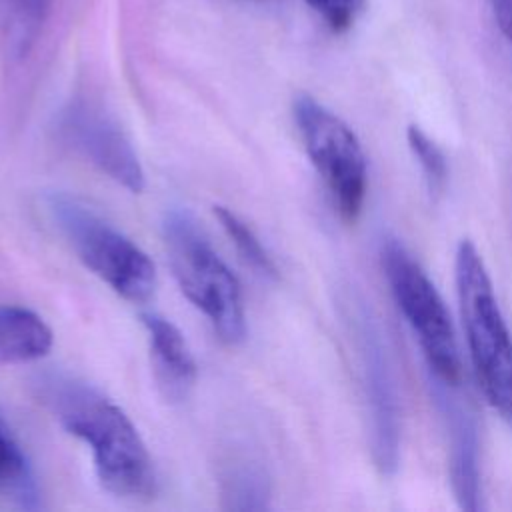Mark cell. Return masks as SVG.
Returning a JSON list of instances; mask_svg holds the SVG:
<instances>
[{"mask_svg": "<svg viewBox=\"0 0 512 512\" xmlns=\"http://www.w3.org/2000/svg\"><path fill=\"white\" fill-rule=\"evenodd\" d=\"M38 394L62 428L90 446L98 480L108 492L132 500L154 496L152 458L118 404L92 384L60 372L44 374Z\"/></svg>", "mask_w": 512, "mask_h": 512, "instance_id": "1", "label": "cell"}, {"mask_svg": "<svg viewBox=\"0 0 512 512\" xmlns=\"http://www.w3.org/2000/svg\"><path fill=\"white\" fill-rule=\"evenodd\" d=\"M454 278L478 386L488 404L512 424V332L500 310L484 258L470 238H462L456 246Z\"/></svg>", "mask_w": 512, "mask_h": 512, "instance_id": "2", "label": "cell"}, {"mask_svg": "<svg viewBox=\"0 0 512 512\" xmlns=\"http://www.w3.org/2000/svg\"><path fill=\"white\" fill-rule=\"evenodd\" d=\"M162 236L180 290L208 318L222 342H240L246 334L240 284L196 218L188 210H168L162 220Z\"/></svg>", "mask_w": 512, "mask_h": 512, "instance_id": "3", "label": "cell"}, {"mask_svg": "<svg viewBox=\"0 0 512 512\" xmlns=\"http://www.w3.org/2000/svg\"><path fill=\"white\" fill-rule=\"evenodd\" d=\"M46 210L80 262L118 296L144 302L154 294L156 266L124 232L70 194H48Z\"/></svg>", "mask_w": 512, "mask_h": 512, "instance_id": "4", "label": "cell"}, {"mask_svg": "<svg viewBox=\"0 0 512 512\" xmlns=\"http://www.w3.org/2000/svg\"><path fill=\"white\" fill-rule=\"evenodd\" d=\"M380 262L394 302L414 332L430 372L442 386H458L462 368L458 342L438 288L410 250L394 238L382 244Z\"/></svg>", "mask_w": 512, "mask_h": 512, "instance_id": "5", "label": "cell"}, {"mask_svg": "<svg viewBox=\"0 0 512 512\" xmlns=\"http://www.w3.org/2000/svg\"><path fill=\"white\" fill-rule=\"evenodd\" d=\"M294 122L306 154L344 222H356L368 192V162L356 132L308 94L294 98Z\"/></svg>", "mask_w": 512, "mask_h": 512, "instance_id": "6", "label": "cell"}, {"mask_svg": "<svg viewBox=\"0 0 512 512\" xmlns=\"http://www.w3.org/2000/svg\"><path fill=\"white\" fill-rule=\"evenodd\" d=\"M64 144L130 192H142L144 170L118 120L90 98H74L58 116Z\"/></svg>", "mask_w": 512, "mask_h": 512, "instance_id": "7", "label": "cell"}, {"mask_svg": "<svg viewBox=\"0 0 512 512\" xmlns=\"http://www.w3.org/2000/svg\"><path fill=\"white\" fill-rule=\"evenodd\" d=\"M364 370H366V392L372 412V450L376 466L382 472H392L398 462V416L392 382L382 360L378 342L364 336Z\"/></svg>", "mask_w": 512, "mask_h": 512, "instance_id": "8", "label": "cell"}, {"mask_svg": "<svg viewBox=\"0 0 512 512\" xmlns=\"http://www.w3.org/2000/svg\"><path fill=\"white\" fill-rule=\"evenodd\" d=\"M142 326L160 386L172 398L186 396L196 380V362L182 332L156 312L142 314Z\"/></svg>", "mask_w": 512, "mask_h": 512, "instance_id": "9", "label": "cell"}, {"mask_svg": "<svg viewBox=\"0 0 512 512\" xmlns=\"http://www.w3.org/2000/svg\"><path fill=\"white\" fill-rule=\"evenodd\" d=\"M450 418V478L454 496L464 510H478L480 480H478V442L476 430L466 410L450 400L446 402Z\"/></svg>", "mask_w": 512, "mask_h": 512, "instance_id": "10", "label": "cell"}, {"mask_svg": "<svg viewBox=\"0 0 512 512\" xmlns=\"http://www.w3.org/2000/svg\"><path fill=\"white\" fill-rule=\"evenodd\" d=\"M52 0H0V54L8 66L20 64L40 40Z\"/></svg>", "mask_w": 512, "mask_h": 512, "instance_id": "11", "label": "cell"}, {"mask_svg": "<svg viewBox=\"0 0 512 512\" xmlns=\"http://www.w3.org/2000/svg\"><path fill=\"white\" fill-rule=\"evenodd\" d=\"M52 348V330L32 310L0 304V362H32Z\"/></svg>", "mask_w": 512, "mask_h": 512, "instance_id": "12", "label": "cell"}, {"mask_svg": "<svg viewBox=\"0 0 512 512\" xmlns=\"http://www.w3.org/2000/svg\"><path fill=\"white\" fill-rule=\"evenodd\" d=\"M0 492H8L12 500L26 510H36L40 506L38 486L12 430L0 416Z\"/></svg>", "mask_w": 512, "mask_h": 512, "instance_id": "13", "label": "cell"}, {"mask_svg": "<svg viewBox=\"0 0 512 512\" xmlns=\"http://www.w3.org/2000/svg\"><path fill=\"white\" fill-rule=\"evenodd\" d=\"M214 216L218 218V222L224 228L226 236L236 246L240 258L250 268H254L258 274L268 276V278H274L278 274L276 264H274L270 252L264 248V244L254 234V230L236 212H232L226 206H214Z\"/></svg>", "mask_w": 512, "mask_h": 512, "instance_id": "14", "label": "cell"}, {"mask_svg": "<svg viewBox=\"0 0 512 512\" xmlns=\"http://www.w3.org/2000/svg\"><path fill=\"white\" fill-rule=\"evenodd\" d=\"M224 498L230 508L260 510L266 508L268 486L260 472L250 466L232 468L224 478Z\"/></svg>", "mask_w": 512, "mask_h": 512, "instance_id": "15", "label": "cell"}, {"mask_svg": "<svg viewBox=\"0 0 512 512\" xmlns=\"http://www.w3.org/2000/svg\"><path fill=\"white\" fill-rule=\"evenodd\" d=\"M408 146L416 158V162L422 168V174L428 182L430 190H442L448 178V160L444 152L438 148V144L416 124H410L406 130Z\"/></svg>", "mask_w": 512, "mask_h": 512, "instance_id": "16", "label": "cell"}, {"mask_svg": "<svg viewBox=\"0 0 512 512\" xmlns=\"http://www.w3.org/2000/svg\"><path fill=\"white\" fill-rule=\"evenodd\" d=\"M306 4L332 32L342 34L364 14L368 0H306Z\"/></svg>", "mask_w": 512, "mask_h": 512, "instance_id": "17", "label": "cell"}, {"mask_svg": "<svg viewBox=\"0 0 512 512\" xmlns=\"http://www.w3.org/2000/svg\"><path fill=\"white\" fill-rule=\"evenodd\" d=\"M496 24L512 46V0H490Z\"/></svg>", "mask_w": 512, "mask_h": 512, "instance_id": "18", "label": "cell"}]
</instances>
